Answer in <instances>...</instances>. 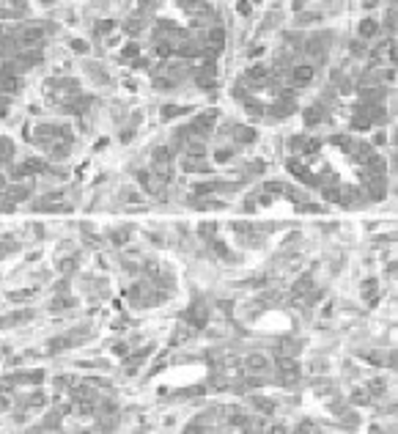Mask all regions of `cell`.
<instances>
[{
	"instance_id": "6da1fadb",
	"label": "cell",
	"mask_w": 398,
	"mask_h": 434,
	"mask_svg": "<svg viewBox=\"0 0 398 434\" xmlns=\"http://www.w3.org/2000/svg\"><path fill=\"white\" fill-rule=\"evenodd\" d=\"M17 39H20L22 49H33V47H39V44L44 42V30L42 28H22Z\"/></svg>"
},
{
	"instance_id": "7a4b0ae2",
	"label": "cell",
	"mask_w": 398,
	"mask_h": 434,
	"mask_svg": "<svg viewBox=\"0 0 398 434\" xmlns=\"http://www.w3.org/2000/svg\"><path fill=\"white\" fill-rule=\"evenodd\" d=\"M214 121H217V113H201V116H195V121L187 126V132H201V135H206V132H211L214 129Z\"/></svg>"
},
{
	"instance_id": "3957f363",
	"label": "cell",
	"mask_w": 398,
	"mask_h": 434,
	"mask_svg": "<svg viewBox=\"0 0 398 434\" xmlns=\"http://www.w3.org/2000/svg\"><path fill=\"white\" fill-rule=\"evenodd\" d=\"M214 77H217V66H214L211 61H206L201 69H198L195 83L201 85V88H206V91H209V88H214Z\"/></svg>"
},
{
	"instance_id": "277c9868",
	"label": "cell",
	"mask_w": 398,
	"mask_h": 434,
	"mask_svg": "<svg viewBox=\"0 0 398 434\" xmlns=\"http://www.w3.org/2000/svg\"><path fill=\"white\" fill-rule=\"evenodd\" d=\"M187 319L192 322V327H206L209 322V308L203 302H192V308L187 311Z\"/></svg>"
},
{
	"instance_id": "5b68a950",
	"label": "cell",
	"mask_w": 398,
	"mask_h": 434,
	"mask_svg": "<svg viewBox=\"0 0 398 434\" xmlns=\"http://www.w3.org/2000/svg\"><path fill=\"white\" fill-rule=\"evenodd\" d=\"M313 63H297V66H294L291 69V80L297 85H307L310 83V80H313Z\"/></svg>"
},
{
	"instance_id": "8992f818",
	"label": "cell",
	"mask_w": 398,
	"mask_h": 434,
	"mask_svg": "<svg viewBox=\"0 0 398 434\" xmlns=\"http://www.w3.org/2000/svg\"><path fill=\"white\" fill-rule=\"evenodd\" d=\"M168 162H170L168 148H154V168H157L160 179H168Z\"/></svg>"
},
{
	"instance_id": "52a82bcc",
	"label": "cell",
	"mask_w": 398,
	"mask_h": 434,
	"mask_svg": "<svg viewBox=\"0 0 398 434\" xmlns=\"http://www.w3.org/2000/svg\"><path fill=\"white\" fill-rule=\"evenodd\" d=\"M288 170H291V173L297 176L300 182H305V184H319V179H316V176L310 173V170H307L305 165H302V162H297V160L288 162Z\"/></svg>"
},
{
	"instance_id": "ba28073f",
	"label": "cell",
	"mask_w": 398,
	"mask_h": 434,
	"mask_svg": "<svg viewBox=\"0 0 398 434\" xmlns=\"http://www.w3.org/2000/svg\"><path fill=\"white\" fill-rule=\"evenodd\" d=\"M384 193H387V187H384V176H374V179H368V198L371 201H382Z\"/></svg>"
},
{
	"instance_id": "9c48e42d",
	"label": "cell",
	"mask_w": 398,
	"mask_h": 434,
	"mask_svg": "<svg viewBox=\"0 0 398 434\" xmlns=\"http://www.w3.org/2000/svg\"><path fill=\"white\" fill-rule=\"evenodd\" d=\"M297 110V105H294V99H280V102H275L272 105V116L275 119H283V116H291V113Z\"/></svg>"
},
{
	"instance_id": "30bf717a",
	"label": "cell",
	"mask_w": 398,
	"mask_h": 434,
	"mask_svg": "<svg viewBox=\"0 0 398 434\" xmlns=\"http://www.w3.org/2000/svg\"><path fill=\"white\" fill-rule=\"evenodd\" d=\"M42 61V52L39 49H30V52H22L20 58H17V69H30V66H36V63Z\"/></svg>"
},
{
	"instance_id": "8fae6325",
	"label": "cell",
	"mask_w": 398,
	"mask_h": 434,
	"mask_svg": "<svg viewBox=\"0 0 398 434\" xmlns=\"http://www.w3.org/2000/svg\"><path fill=\"white\" fill-rule=\"evenodd\" d=\"M322 119H324V107L322 105H310L305 110V126H316Z\"/></svg>"
},
{
	"instance_id": "7c38bea8",
	"label": "cell",
	"mask_w": 398,
	"mask_h": 434,
	"mask_svg": "<svg viewBox=\"0 0 398 434\" xmlns=\"http://www.w3.org/2000/svg\"><path fill=\"white\" fill-rule=\"evenodd\" d=\"M206 39H209L206 44H209L211 49H223V44H225V30H223V28H211Z\"/></svg>"
},
{
	"instance_id": "4fadbf2b",
	"label": "cell",
	"mask_w": 398,
	"mask_h": 434,
	"mask_svg": "<svg viewBox=\"0 0 398 434\" xmlns=\"http://www.w3.org/2000/svg\"><path fill=\"white\" fill-rule=\"evenodd\" d=\"M305 52H307V58H310L313 63H322L324 61V49H322V44L316 42V39L305 44Z\"/></svg>"
},
{
	"instance_id": "5bb4252c",
	"label": "cell",
	"mask_w": 398,
	"mask_h": 434,
	"mask_svg": "<svg viewBox=\"0 0 398 434\" xmlns=\"http://www.w3.org/2000/svg\"><path fill=\"white\" fill-rule=\"evenodd\" d=\"M374 146H368V143H357L354 146V160H360V162H371L374 160Z\"/></svg>"
},
{
	"instance_id": "9a60e30c",
	"label": "cell",
	"mask_w": 398,
	"mask_h": 434,
	"mask_svg": "<svg viewBox=\"0 0 398 434\" xmlns=\"http://www.w3.org/2000/svg\"><path fill=\"white\" fill-rule=\"evenodd\" d=\"M357 30H360V36H363V39H374V36H376V30H379V25H376V20H371V17H368V20L360 22V28H357Z\"/></svg>"
},
{
	"instance_id": "2e32d148",
	"label": "cell",
	"mask_w": 398,
	"mask_h": 434,
	"mask_svg": "<svg viewBox=\"0 0 398 434\" xmlns=\"http://www.w3.org/2000/svg\"><path fill=\"white\" fill-rule=\"evenodd\" d=\"M49 157H52V160H66V157H69V143H66V140H58L55 146L49 148Z\"/></svg>"
},
{
	"instance_id": "e0dca14e",
	"label": "cell",
	"mask_w": 398,
	"mask_h": 434,
	"mask_svg": "<svg viewBox=\"0 0 398 434\" xmlns=\"http://www.w3.org/2000/svg\"><path fill=\"white\" fill-rule=\"evenodd\" d=\"M360 195H363V193H360L357 187H346V190L341 193V203H346V206H351V203H360Z\"/></svg>"
},
{
	"instance_id": "ac0fdd59",
	"label": "cell",
	"mask_w": 398,
	"mask_h": 434,
	"mask_svg": "<svg viewBox=\"0 0 398 434\" xmlns=\"http://www.w3.org/2000/svg\"><path fill=\"white\" fill-rule=\"evenodd\" d=\"M17 88H20V80H17V74L0 77V91H6V94H17Z\"/></svg>"
},
{
	"instance_id": "d6986e66",
	"label": "cell",
	"mask_w": 398,
	"mask_h": 434,
	"mask_svg": "<svg viewBox=\"0 0 398 434\" xmlns=\"http://www.w3.org/2000/svg\"><path fill=\"white\" fill-rule=\"evenodd\" d=\"M266 365H269V363H266L264 355H250V357H247V368H250V371H264Z\"/></svg>"
},
{
	"instance_id": "ffe728a7",
	"label": "cell",
	"mask_w": 398,
	"mask_h": 434,
	"mask_svg": "<svg viewBox=\"0 0 398 434\" xmlns=\"http://www.w3.org/2000/svg\"><path fill=\"white\" fill-rule=\"evenodd\" d=\"M234 138H236L239 143H253V140H256V129H250V126H239L236 132H234Z\"/></svg>"
},
{
	"instance_id": "44dd1931",
	"label": "cell",
	"mask_w": 398,
	"mask_h": 434,
	"mask_svg": "<svg viewBox=\"0 0 398 434\" xmlns=\"http://www.w3.org/2000/svg\"><path fill=\"white\" fill-rule=\"evenodd\" d=\"M217 190H223L220 182H206V184H195V195H209V193H217Z\"/></svg>"
},
{
	"instance_id": "7402d4cb",
	"label": "cell",
	"mask_w": 398,
	"mask_h": 434,
	"mask_svg": "<svg viewBox=\"0 0 398 434\" xmlns=\"http://www.w3.org/2000/svg\"><path fill=\"white\" fill-rule=\"evenodd\" d=\"M266 74H269V69H266L264 63H256V66L247 69V77H250V80H264Z\"/></svg>"
},
{
	"instance_id": "603a6c76",
	"label": "cell",
	"mask_w": 398,
	"mask_h": 434,
	"mask_svg": "<svg viewBox=\"0 0 398 434\" xmlns=\"http://www.w3.org/2000/svg\"><path fill=\"white\" fill-rule=\"evenodd\" d=\"M189 107H179V105H165L162 107V119H173V116H182V113H187Z\"/></svg>"
},
{
	"instance_id": "cb8c5ba5",
	"label": "cell",
	"mask_w": 398,
	"mask_h": 434,
	"mask_svg": "<svg viewBox=\"0 0 398 434\" xmlns=\"http://www.w3.org/2000/svg\"><path fill=\"white\" fill-rule=\"evenodd\" d=\"M319 146H322V143H319V140H316V138H310V140H302V143H300L302 154H316V151H319Z\"/></svg>"
},
{
	"instance_id": "d4e9b609",
	"label": "cell",
	"mask_w": 398,
	"mask_h": 434,
	"mask_svg": "<svg viewBox=\"0 0 398 434\" xmlns=\"http://www.w3.org/2000/svg\"><path fill=\"white\" fill-rule=\"evenodd\" d=\"M28 195H30V187H14V190H8V198H11V201H25Z\"/></svg>"
},
{
	"instance_id": "484cf974",
	"label": "cell",
	"mask_w": 398,
	"mask_h": 434,
	"mask_svg": "<svg viewBox=\"0 0 398 434\" xmlns=\"http://www.w3.org/2000/svg\"><path fill=\"white\" fill-rule=\"evenodd\" d=\"M154 88H160V91H170V88H176V80L173 77H157V80H154Z\"/></svg>"
},
{
	"instance_id": "4316f807",
	"label": "cell",
	"mask_w": 398,
	"mask_h": 434,
	"mask_svg": "<svg viewBox=\"0 0 398 434\" xmlns=\"http://www.w3.org/2000/svg\"><path fill=\"white\" fill-rule=\"evenodd\" d=\"M278 365H280V371H283V374H297V363H294V360H286V357H280Z\"/></svg>"
},
{
	"instance_id": "83f0119b",
	"label": "cell",
	"mask_w": 398,
	"mask_h": 434,
	"mask_svg": "<svg viewBox=\"0 0 398 434\" xmlns=\"http://www.w3.org/2000/svg\"><path fill=\"white\" fill-rule=\"evenodd\" d=\"M11 140L8 138H0V160H8V157H11Z\"/></svg>"
},
{
	"instance_id": "f1b7e54d",
	"label": "cell",
	"mask_w": 398,
	"mask_h": 434,
	"mask_svg": "<svg viewBox=\"0 0 398 434\" xmlns=\"http://www.w3.org/2000/svg\"><path fill=\"white\" fill-rule=\"evenodd\" d=\"M184 170H201V173H209V168L203 162H195V160H184Z\"/></svg>"
},
{
	"instance_id": "f546056e",
	"label": "cell",
	"mask_w": 398,
	"mask_h": 434,
	"mask_svg": "<svg viewBox=\"0 0 398 434\" xmlns=\"http://www.w3.org/2000/svg\"><path fill=\"white\" fill-rule=\"evenodd\" d=\"M363 294L368 297V300H376V280H365V286H363Z\"/></svg>"
},
{
	"instance_id": "4dcf8cb0",
	"label": "cell",
	"mask_w": 398,
	"mask_h": 434,
	"mask_svg": "<svg viewBox=\"0 0 398 434\" xmlns=\"http://www.w3.org/2000/svg\"><path fill=\"white\" fill-rule=\"evenodd\" d=\"M173 49H176L173 44H168V42H160V44H157V55H160V58H168L170 52H173Z\"/></svg>"
},
{
	"instance_id": "1f68e13d",
	"label": "cell",
	"mask_w": 398,
	"mask_h": 434,
	"mask_svg": "<svg viewBox=\"0 0 398 434\" xmlns=\"http://www.w3.org/2000/svg\"><path fill=\"white\" fill-rule=\"evenodd\" d=\"M324 198H327V201L341 203V190H338V187H324Z\"/></svg>"
},
{
	"instance_id": "d6a6232c",
	"label": "cell",
	"mask_w": 398,
	"mask_h": 434,
	"mask_svg": "<svg viewBox=\"0 0 398 434\" xmlns=\"http://www.w3.org/2000/svg\"><path fill=\"white\" fill-rule=\"evenodd\" d=\"M138 182L143 184L146 190H154V187H151V176H148V170H138Z\"/></svg>"
},
{
	"instance_id": "836d02e7",
	"label": "cell",
	"mask_w": 398,
	"mask_h": 434,
	"mask_svg": "<svg viewBox=\"0 0 398 434\" xmlns=\"http://www.w3.org/2000/svg\"><path fill=\"white\" fill-rule=\"evenodd\" d=\"M351 126H354V129H368V126H371V121L365 119V116H354V121H351Z\"/></svg>"
},
{
	"instance_id": "e575fe53",
	"label": "cell",
	"mask_w": 398,
	"mask_h": 434,
	"mask_svg": "<svg viewBox=\"0 0 398 434\" xmlns=\"http://www.w3.org/2000/svg\"><path fill=\"white\" fill-rule=\"evenodd\" d=\"M140 25H143V22H140V17H132V20L126 22V30H129V33H138Z\"/></svg>"
},
{
	"instance_id": "d590c367",
	"label": "cell",
	"mask_w": 398,
	"mask_h": 434,
	"mask_svg": "<svg viewBox=\"0 0 398 434\" xmlns=\"http://www.w3.org/2000/svg\"><path fill=\"white\" fill-rule=\"evenodd\" d=\"M113 28H116V22H113V20H105V22H99V25H96L99 33H107V30H113Z\"/></svg>"
},
{
	"instance_id": "8d00e7d4",
	"label": "cell",
	"mask_w": 398,
	"mask_h": 434,
	"mask_svg": "<svg viewBox=\"0 0 398 434\" xmlns=\"http://www.w3.org/2000/svg\"><path fill=\"white\" fill-rule=\"evenodd\" d=\"M71 49H74V52H88V44H85L83 39H74V42H71Z\"/></svg>"
},
{
	"instance_id": "74e56055",
	"label": "cell",
	"mask_w": 398,
	"mask_h": 434,
	"mask_svg": "<svg viewBox=\"0 0 398 434\" xmlns=\"http://www.w3.org/2000/svg\"><path fill=\"white\" fill-rule=\"evenodd\" d=\"M121 55H124V58H135V55H138V44H126Z\"/></svg>"
},
{
	"instance_id": "f35d334b",
	"label": "cell",
	"mask_w": 398,
	"mask_h": 434,
	"mask_svg": "<svg viewBox=\"0 0 398 434\" xmlns=\"http://www.w3.org/2000/svg\"><path fill=\"white\" fill-rule=\"evenodd\" d=\"M11 206H14V201H11L8 195H3V198H0V212H8Z\"/></svg>"
},
{
	"instance_id": "ab89813d",
	"label": "cell",
	"mask_w": 398,
	"mask_h": 434,
	"mask_svg": "<svg viewBox=\"0 0 398 434\" xmlns=\"http://www.w3.org/2000/svg\"><path fill=\"white\" fill-rule=\"evenodd\" d=\"M214 157H217V162H228V160H231V157H234V154H231L228 148H223V151H217Z\"/></svg>"
},
{
	"instance_id": "60d3db41",
	"label": "cell",
	"mask_w": 398,
	"mask_h": 434,
	"mask_svg": "<svg viewBox=\"0 0 398 434\" xmlns=\"http://www.w3.org/2000/svg\"><path fill=\"white\" fill-rule=\"evenodd\" d=\"M247 110H250L253 116H261V113H264V110H261V105H258V102H247Z\"/></svg>"
},
{
	"instance_id": "b9f144b4",
	"label": "cell",
	"mask_w": 398,
	"mask_h": 434,
	"mask_svg": "<svg viewBox=\"0 0 398 434\" xmlns=\"http://www.w3.org/2000/svg\"><path fill=\"white\" fill-rule=\"evenodd\" d=\"M236 11H239V14H245V17H247V14L253 11V6H250V3H239V6H236Z\"/></svg>"
},
{
	"instance_id": "7bdbcfd3",
	"label": "cell",
	"mask_w": 398,
	"mask_h": 434,
	"mask_svg": "<svg viewBox=\"0 0 398 434\" xmlns=\"http://www.w3.org/2000/svg\"><path fill=\"white\" fill-rule=\"evenodd\" d=\"M214 250L220 253V256H228V247H225L223 242H214Z\"/></svg>"
},
{
	"instance_id": "ee69618b",
	"label": "cell",
	"mask_w": 398,
	"mask_h": 434,
	"mask_svg": "<svg viewBox=\"0 0 398 434\" xmlns=\"http://www.w3.org/2000/svg\"><path fill=\"white\" fill-rule=\"evenodd\" d=\"M351 52H354V55H363V44H351Z\"/></svg>"
},
{
	"instance_id": "f6af8a7d",
	"label": "cell",
	"mask_w": 398,
	"mask_h": 434,
	"mask_svg": "<svg viewBox=\"0 0 398 434\" xmlns=\"http://www.w3.org/2000/svg\"><path fill=\"white\" fill-rule=\"evenodd\" d=\"M0 187H3V176H0Z\"/></svg>"
}]
</instances>
